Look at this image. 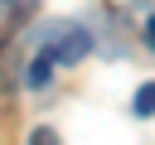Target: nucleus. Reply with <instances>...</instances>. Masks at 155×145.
<instances>
[{"instance_id":"nucleus-4","label":"nucleus","mask_w":155,"mask_h":145,"mask_svg":"<svg viewBox=\"0 0 155 145\" xmlns=\"http://www.w3.org/2000/svg\"><path fill=\"white\" fill-rule=\"evenodd\" d=\"M29 145H63V140H58V130H48V126H39V130L29 135Z\"/></svg>"},{"instance_id":"nucleus-3","label":"nucleus","mask_w":155,"mask_h":145,"mask_svg":"<svg viewBox=\"0 0 155 145\" xmlns=\"http://www.w3.org/2000/svg\"><path fill=\"white\" fill-rule=\"evenodd\" d=\"M131 111H136V116H155V82H140V87H136Z\"/></svg>"},{"instance_id":"nucleus-5","label":"nucleus","mask_w":155,"mask_h":145,"mask_svg":"<svg viewBox=\"0 0 155 145\" xmlns=\"http://www.w3.org/2000/svg\"><path fill=\"white\" fill-rule=\"evenodd\" d=\"M145 39H150V44H155V14H150V19H145Z\"/></svg>"},{"instance_id":"nucleus-6","label":"nucleus","mask_w":155,"mask_h":145,"mask_svg":"<svg viewBox=\"0 0 155 145\" xmlns=\"http://www.w3.org/2000/svg\"><path fill=\"white\" fill-rule=\"evenodd\" d=\"M0 5H10V0H0Z\"/></svg>"},{"instance_id":"nucleus-2","label":"nucleus","mask_w":155,"mask_h":145,"mask_svg":"<svg viewBox=\"0 0 155 145\" xmlns=\"http://www.w3.org/2000/svg\"><path fill=\"white\" fill-rule=\"evenodd\" d=\"M48 77H53V53L39 48V53L29 58V68H24V82H29V87H48Z\"/></svg>"},{"instance_id":"nucleus-1","label":"nucleus","mask_w":155,"mask_h":145,"mask_svg":"<svg viewBox=\"0 0 155 145\" xmlns=\"http://www.w3.org/2000/svg\"><path fill=\"white\" fill-rule=\"evenodd\" d=\"M44 48L53 53V63H82L92 53V34L82 24H53L44 34Z\"/></svg>"}]
</instances>
